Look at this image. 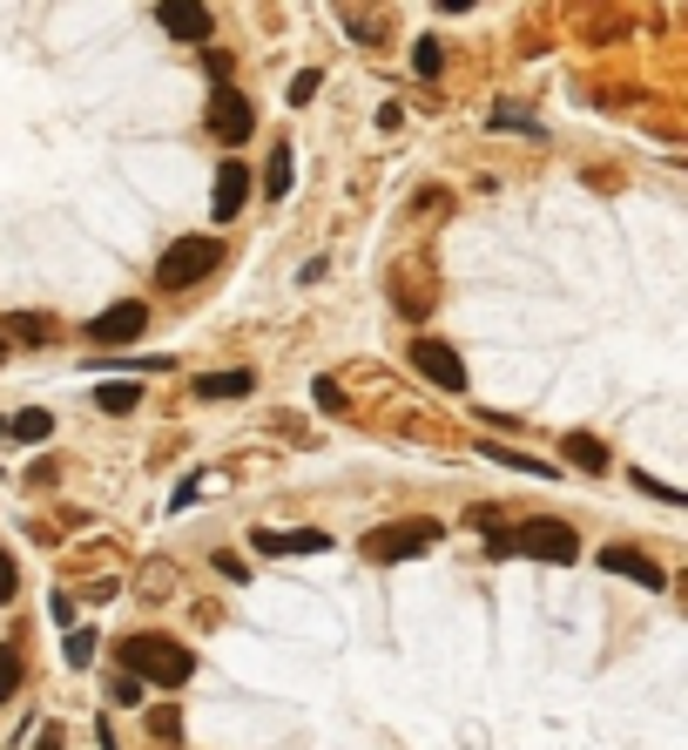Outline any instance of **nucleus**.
I'll return each mask as SVG.
<instances>
[{
    "mask_svg": "<svg viewBox=\"0 0 688 750\" xmlns=\"http://www.w3.org/2000/svg\"><path fill=\"white\" fill-rule=\"evenodd\" d=\"M142 332H149V304H136V298H121V304H108V311H95V319H89V338L95 345H129Z\"/></svg>",
    "mask_w": 688,
    "mask_h": 750,
    "instance_id": "423d86ee",
    "label": "nucleus"
},
{
    "mask_svg": "<svg viewBox=\"0 0 688 750\" xmlns=\"http://www.w3.org/2000/svg\"><path fill=\"white\" fill-rule=\"evenodd\" d=\"M600 568H607V575H628V581H641V588H668L662 562L641 555V547H600Z\"/></svg>",
    "mask_w": 688,
    "mask_h": 750,
    "instance_id": "1a4fd4ad",
    "label": "nucleus"
},
{
    "mask_svg": "<svg viewBox=\"0 0 688 750\" xmlns=\"http://www.w3.org/2000/svg\"><path fill=\"white\" fill-rule=\"evenodd\" d=\"M8 332H14L21 345H48V338H55V319H48V311H14Z\"/></svg>",
    "mask_w": 688,
    "mask_h": 750,
    "instance_id": "ddd939ff",
    "label": "nucleus"
},
{
    "mask_svg": "<svg viewBox=\"0 0 688 750\" xmlns=\"http://www.w3.org/2000/svg\"><path fill=\"white\" fill-rule=\"evenodd\" d=\"M95 406H102V413H136V406H142V385L115 379V385H102V392H95Z\"/></svg>",
    "mask_w": 688,
    "mask_h": 750,
    "instance_id": "2eb2a0df",
    "label": "nucleus"
},
{
    "mask_svg": "<svg viewBox=\"0 0 688 750\" xmlns=\"http://www.w3.org/2000/svg\"><path fill=\"white\" fill-rule=\"evenodd\" d=\"M68 662H74V669L95 662V636H89V628H74V636H68Z\"/></svg>",
    "mask_w": 688,
    "mask_h": 750,
    "instance_id": "aec40b11",
    "label": "nucleus"
},
{
    "mask_svg": "<svg viewBox=\"0 0 688 750\" xmlns=\"http://www.w3.org/2000/svg\"><path fill=\"white\" fill-rule=\"evenodd\" d=\"M0 359H8V338H0Z\"/></svg>",
    "mask_w": 688,
    "mask_h": 750,
    "instance_id": "bb28decb",
    "label": "nucleus"
},
{
    "mask_svg": "<svg viewBox=\"0 0 688 750\" xmlns=\"http://www.w3.org/2000/svg\"><path fill=\"white\" fill-rule=\"evenodd\" d=\"M210 129H217V142H250V129H257L250 95L230 89V82H217V89H210Z\"/></svg>",
    "mask_w": 688,
    "mask_h": 750,
    "instance_id": "39448f33",
    "label": "nucleus"
},
{
    "mask_svg": "<svg viewBox=\"0 0 688 750\" xmlns=\"http://www.w3.org/2000/svg\"><path fill=\"white\" fill-rule=\"evenodd\" d=\"M560 453L574 460L581 473H607V447L594 440V432H567V440H560Z\"/></svg>",
    "mask_w": 688,
    "mask_h": 750,
    "instance_id": "f8f14e48",
    "label": "nucleus"
},
{
    "mask_svg": "<svg viewBox=\"0 0 688 750\" xmlns=\"http://www.w3.org/2000/svg\"><path fill=\"white\" fill-rule=\"evenodd\" d=\"M121 677H136V683L149 677L155 690H183L196 677V656L170 636H129L121 643Z\"/></svg>",
    "mask_w": 688,
    "mask_h": 750,
    "instance_id": "f257e3e1",
    "label": "nucleus"
},
{
    "mask_svg": "<svg viewBox=\"0 0 688 750\" xmlns=\"http://www.w3.org/2000/svg\"><path fill=\"white\" fill-rule=\"evenodd\" d=\"M412 366H419L439 392H466V366H459V351H453V345H439V338H412Z\"/></svg>",
    "mask_w": 688,
    "mask_h": 750,
    "instance_id": "6e6552de",
    "label": "nucleus"
},
{
    "mask_svg": "<svg viewBox=\"0 0 688 750\" xmlns=\"http://www.w3.org/2000/svg\"><path fill=\"white\" fill-rule=\"evenodd\" d=\"M14 588H21V581H14V555L0 547V602H14Z\"/></svg>",
    "mask_w": 688,
    "mask_h": 750,
    "instance_id": "b1692460",
    "label": "nucleus"
},
{
    "mask_svg": "<svg viewBox=\"0 0 688 750\" xmlns=\"http://www.w3.org/2000/svg\"><path fill=\"white\" fill-rule=\"evenodd\" d=\"M311 392H317V406H324V413H345V392H338V379H317Z\"/></svg>",
    "mask_w": 688,
    "mask_h": 750,
    "instance_id": "412c9836",
    "label": "nucleus"
},
{
    "mask_svg": "<svg viewBox=\"0 0 688 750\" xmlns=\"http://www.w3.org/2000/svg\"><path fill=\"white\" fill-rule=\"evenodd\" d=\"M412 68H419V74H439V42H419V48H412Z\"/></svg>",
    "mask_w": 688,
    "mask_h": 750,
    "instance_id": "5701e85b",
    "label": "nucleus"
},
{
    "mask_svg": "<svg viewBox=\"0 0 688 750\" xmlns=\"http://www.w3.org/2000/svg\"><path fill=\"white\" fill-rule=\"evenodd\" d=\"M14 690H21V649L0 643V703H14Z\"/></svg>",
    "mask_w": 688,
    "mask_h": 750,
    "instance_id": "f3484780",
    "label": "nucleus"
},
{
    "mask_svg": "<svg viewBox=\"0 0 688 750\" xmlns=\"http://www.w3.org/2000/svg\"><path fill=\"white\" fill-rule=\"evenodd\" d=\"M108 696H115V703H142V683H136V677H115Z\"/></svg>",
    "mask_w": 688,
    "mask_h": 750,
    "instance_id": "393cba45",
    "label": "nucleus"
},
{
    "mask_svg": "<svg viewBox=\"0 0 688 750\" xmlns=\"http://www.w3.org/2000/svg\"><path fill=\"white\" fill-rule=\"evenodd\" d=\"M331 547V534L324 528H298V534H283V555H324Z\"/></svg>",
    "mask_w": 688,
    "mask_h": 750,
    "instance_id": "a211bd4d",
    "label": "nucleus"
},
{
    "mask_svg": "<svg viewBox=\"0 0 688 750\" xmlns=\"http://www.w3.org/2000/svg\"><path fill=\"white\" fill-rule=\"evenodd\" d=\"M8 432H14V440H27V447H40V440H48V432H55V413H21V419H14Z\"/></svg>",
    "mask_w": 688,
    "mask_h": 750,
    "instance_id": "dca6fc26",
    "label": "nucleus"
},
{
    "mask_svg": "<svg viewBox=\"0 0 688 750\" xmlns=\"http://www.w3.org/2000/svg\"><path fill=\"white\" fill-rule=\"evenodd\" d=\"M149 737H162V743H170V737H183V709H176V703L149 709Z\"/></svg>",
    "mask_w": 688,
    "mask_h": 750,
    "instance_id": "6ab92c4d",
    "label": "nucleus"
},
{
    "mask_svg": "<svg viewBox=\"0 0 688 750\" xmlns=\"http://www.w3.org/2000/svg\"><path fill=\"white\" fill-rule=\"evenodd\" d=\"M250 547H257V555H283V534H270V528H257V534H250Z\"/></svg>",
    "mask_w": 688,
    "mask_h": 750,
    "instance_id": "a878e982",
    "label": "nucleus"
},
{
    "mask_svg": "<svg viewBox=\"0 0 688 750\" xmlns=\"http://www.w3.org/2000/svg\"><path fill=\"white\" fill-rule=\"evenodd\" d=\"M311 95H317V68H304V74H291V102H298V108H304V102H311Z\"/></svg>",
    "mask_w": 688,
    "mask_h": 750,
    "instance_id": "4be33fe9",
    "label": "nucleus"
},
{
    "mask_svg": "<svg viewBox=\"0 0 688 750\" xmlns=\"http://www.w3.org/2000/svg\"><path fill=\"white\" fill-rule=\"evenodd\" d=\"M486 547H493V555H534V562H574L581 534L567 521H526V528H493Z\"/></svg>",
    "mask_w": 688,
    "mask_h": 750,
    "instance_id": "f03ea898",
    "label": "nucleus"
},
{
    "mask_svg": "<svg viewBox=\"0 0 688 750\" xmlns=\"http://www.w3.org/2000/svg\"><path fill=\"white\" fill-rule=\"evenodd\" d=\"M264 196H291V142L270 149V163H264Z\"/></svg>",
    "mask_w": 688,
    "mask_h": 750,
    "instance_id": "4468645a",
    "label": "nucleus"
},
{
    "mask_svg": "<svg viewBox=\"0 0 688 750\" xmlns=\"http://www.w3.org/2000/svg\"><path fill=\"white\" fill-rule=\"evenodd\" d=\"M155 27L170 34V42H210V34H217V14L196 8V0H162V8H155Z\"/></svg>",
    "mask_w": 688,
    "mask_h": 750,
    "instance_id": "0eeeda50",
    "label": "nucleus"
},
{
    "mask_svg": "<svg viewBox=\"0 0 688 750\" xmlns=\"http://www.w3.org/2000/svg\"><path fill=\"white\" fill-rule=\"evenodd\" d=\"M217 264H223V244H217V236H176V244L155 257V285H162V291H183V285H196V278H210Z\"/></svg>",
    "mask_w": 688,
    "mask_h": 750,
    "instance_id": "7ed1b4c3",
    "label": "nucleus"
},
{
    "mask_svg": "<svg viewBox=\"0 0 688 750\" xmlns=\"http://www.w3.org/2000/svg\"><path fill=\"white\" fill-rule=\"evenodd\" d=\"M257 385V372H202L196 379V400H243Z\"/></svg>",
    "mask_w": 688,
    "mask_h": 750,
    "instance_id": "9b49d317",
    "label": "nucleus"
},
{
    "mask_svg": "<svg viewBox=\"0 0 688 750\" xmlns=\"http://www.w3.org/2000/svg\"><path fill=\"white\" fill-rule=\"evenodd\" d=\"M439 521H392L378 534H364V555L372 562H405V555H425V547H439Z\"/></svg>",
    "mask_w": 688,
    "mask_h": 750,
    "instance_id": "20e7f679",
    "label": "nucleus"
},
{
    "mask_svg": "<svg viewBox=\"0 0 688 750\" xmlns=\"http://www.w3.org/2000/svg\"><path fill=\"white\" fill-rule=\"evenodd\" d=\"M243 204H250V170H243L236 155H230V163L217 170V217H236Z\"/></svg>",
    "mask_w": 688,
    "mask_h": 750,
    "instance_id": "9d476101",
    "label": "nucleus"
}]
</instances>
